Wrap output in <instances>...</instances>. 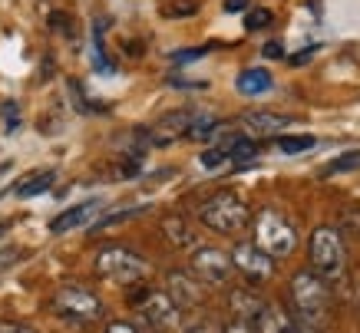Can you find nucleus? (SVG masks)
Returning a JSON list of instances; mask_svg holds the SVG:
<instances>
[{"label": "nucleus", "mask_w": 360, "mask_h": 333, "mask_svg": "<svg viewBox=\"0 0 360 333\" xmlns=\"http://www.w3.org/2000/svg\"><path fill=\"white\" fill-rule=\"evenodd\" d=\"M99 278L106 280H120V284H136V280H146L149 274V261L139 258L136 251L122 244H106L93 261Z\"/></svg>", "instance_id": "5"}, {"label": "nucleus", "mask_w": 360, "mask_h": 333, "mask_svg": "<svg viewBox=\"0 0 360 333\" xmlns=\"http://www.w3.org/2000/svg\"><path fill=\"white\" fill-rule=\"evenodd\" d=\"M262 53L268 56V60H281V56H284V46L281 44H264Z\"/></svg>", "instance_id": "31"}, {"label": "nucleus", "mask_w": 360, "mask_h": 333, "mask_svg": "<svg viewBox=\"0 0 360 333\" xmlns=\"http://www.w3.org/2000/svg\"><path fill=\"white\" fill-rule=\"evenodd\" d=\"M229 258H231V268L238 270L248 284H264V280H271L274 264H278V261L268 258L262 247L251 244V241H238V244L231 247Z\"/></svg>", "instance_id": "9"}, {"label": "nucleus", "mask_w": 360, "mask_h": 333, "mask_svg": "<svg viewBox=\"0 0 360 333\" xmlns=\"http://www.w3.org/2000/svg\"><path fill=\"white\" fill-rule=\"evenodd\" d=\"M354 169H360V149H347L340 152L338 159H330L324 175H344V172H354Z\"/></svg>", "instance_id": "20"}, {"label": "nucleus", "mask_w": 360, "mask_h": 333, "mask_svg": "<svg viewBox=\"0 0 360 333\" xmlns=\"http://www.w3.org/2000/svg\"><path fill=\"white\" fill-rule=\"evenodd\" d=\"M208 53V46H198V50H179V53H172L175 63H186V60H202V56Z\"/></svg>", "instance_id": "27"}, {"label": "nucleus", "mask_w": 360, "mask_h": 333, "mask_svg": "<svg viewBox=\"0 0 360 333\" xmlns=\"http://www.w3.org/2000/svg\"><path fill=\"white\" fill-rule=\"evenodd\" d=\"M103 333H139V327H132V323H126V320H112Z\"/></svg>", "instance_id": "29"}, {"label": "nucleus", "mask_w": 360, "mask_h": 333, "mask_svg": "<svg viewBox=\"0 0 360 333\" xmlns=\"http://www.w3.org/2000/svg\"><path fill=\"white\" fill-rule=\"evenodd\" d=\"M142 208H122V211H116V215H106L103 221H96L93 225V231H99V228H112V225H122L126 218H132V215H139Z\"/></svg>", "instance_id": "25"}, {"label": "nucleus", "mask_w": 360, "mask_h": 333, "mask_svg": "<svg viewBox=\"0 0 360 333\" xmlns=\"http://www.w3.org/2000/svg\"><path fill=\"white\" fill-rule=\"evenodd\" d=\"M188 268L195 274L202 284H212V287H221V284H229L235 268H231V258L219 247H205L198 244L192 251V258H188Z\"/></svg>", "instance_id": "8"}, {"label": "nucleus", "mask_w": 360, "mask_h": 333, "mask_svg": "<svg viewBox=\"0 0 360 333\" xmlns=\"http://www.w3.org/2000/svg\"><path fill=\"white\" fill-rule=\"evenodd\" d=\"M262 307H264V301L255 294L251 287H238V290H231V297H229V311H231V317L238 323H255L258 320V313H262Z\"/></svg>", "instance_id": "14"}, {"label": "nucleus", "mask_w": 360, "mask_h": 333, "mask_svg": "<svg viewBox=\"0 0 360 333\" xmlns=\"http://www.w3.org/2000/svg\"><path fill=\"white\" fill-rule=\"evenodd\" d=\"M344 225H347L350 231H357V235H360V208H354V204H347V208H344Z\"/></svg>", "instance_id": "26"}, {"label": "nucleus", "mask_w": 360, "mask_h": 333, "mask_svg": "<svg viewBox=\"0 0 360 333\" xmlns=\"http://www.w3.org/2000/svg\"><path fill=\"white\" fill-rule=\"evenodd\" d=\"M4 112H7V129H17V126H20V116H17V103H7V106H4Z\"/></svg>", "instance_id": "30"}, {"label": "nucleus", "mask_w": 360, "mask_h": 333, "mask_svg": "<svg viewBox=\"0 0 360 333\" xmlns=\"http://www.w3.org/2000/svg\"><path fill=\"white\" fill-rule=\"evenodd\" d=\"M188 119H192V112H186V109L165 112V116L155 122L153 129H146V139H149V145H172V142L186 139Z\"/></svg>", "instance_id": "10"}, {"label": "nucleus", "mask_w": 360, "mask_h": 333, "mask_svg": "<svg viewBox=\"0 0 360 333\" xmlns=\"http://www.w3.org/2000/svg\"><path fill=\"white\" fill-rule=\"evenodd\" d=\"M162 235L169 237V244L179 247V251H195L198 247V235L195 228L182 221V218H165L162 221Z\"/></svg>", "instance_id": "17"}, {"label": "nucleus", "mask_w": 360, "mask_h": 333, "mask_svg": "<svg viewBox=\"0 0 360 333\" xmlns=\"http://www.w3.org/2000/svg\"><path fill=\"white\" fill-rule=\"evenodd\" d=\"M221 126V119L219 116H208V112H198V116L188 119V132H186V139H198V142H208L212 139V132Z\"/></svg>", "instance_id": "19"}, {"label": "nucleus", "mask_w": 360, "mask_h": 333, "mask_svg": "<svg viewBox=\"0 0 360 333\" xmlns=\"http://www.w3.org/2000/svg\"><path fill=\"white\" fill-rule=\"evenodd\" d=\"M99 208H103V202H99V198H89V202H83V204H73V208H66L63 215H56L53 221H50V231H53V235L73 231V228H79V225H86V221H93Z\"/></svg>", "instance_id": "13"}, {"label": "nucleus", "mask_w": 360, "mask_h": 333, "mask_svg": "<svg viewBox=\"0 0 360 333\" xmlns=\"http://www.w3.org/2000/svg\"><path fill=\"white\" fill-rule=\"evenodd\" d=\"M291 116H278V112H245L238 126L248 139H268V136H281Z\"/></svg>", "instance_id": "11"}, {"label": "nucleus", "mask_w": 360, "mask_h": 333, "mask_svg": "<svg viewBox=\"0 0 360 333\" xmlns=\"http://www.w3.org/2000/svg\"><path fill=\"white\" fill-rule=\"evenodd\" d=\"M248 7V0H225V13H238Z\"/></svg>", "instance_id": "32"}, {"label": "nucleus", "mask_w": 360, "mask_h": 333, "mask_svg": "<svg viewBox=\"0 0 360 333\" xmlns=\"http://www.w3.org/2000/svg\"><path fill=\"white\" fill-rule=\"evenodd\" d=\"M202 169H208V172H215V169H221L225 162H231V155H229V149L225 145H215V149H205L202 152Z\"/></svg>", "instance_id": "22"}, {"label": "nucleus", "mask_w": 360, "mask_h": 333, "mask_svg": "<svg viewBox=\"0 0 360 333\" xmlns=\"http://www.w3.org/2000/svg\"><path fill=\"white\" fill-rule=\"evenodd\" d=\"M251 228H255V244L262 247L268 258L284 261L297 251L295 225H291L278 208H262V211L255 215V221H251Z\"/></svg>", "instance_id": "4"}, {"label": "nucleus", "mask_w": 360, "mask_h": 333, "mask_svg": "<svg viewBox=\"0 0 360 333\" xmlns=\"http://www.w3.org/2000/svg\"><path fill=\"white\" fill-rule=\"evenodd\" d=\"M264 27H271V11H264V7H255V11H248V17H245V30H264Z\"/></svg>", "instance_id": "23"}, {"label": "nucleus", "mask_w": 360, "mask_h": 333, "mask_svg": "<svg viewBox=\"0 0 360 333\" xmlns=\"http://www.w3.org/2000/svg\"><path fill=\"white\" fill-rule=\"evenodd\" d=\"M53 311L73 323H93L103 317V301L93 290L70 284V287H60L53 294Z\"/></svg>", "instance_id": "6"}, {"label": "nucleus", "mask_w": 360, "mask_h": 333, "mask_svg": "<svg viewBox=\"0 0 360 333\" xmlns=\"http://www.w3.org/2000/svg\"><path fill=\"white\" fill-rule=\"evenodd\" d=\"M0 333H40L27 327V323H13V320H0Z\"/></svg>", "instance_id": "28"}, {"label": "nucleus", "mask_w": 360, "mask_h": 333, "mask_svg": "<svg viewBox=\"0 0 360 333\" xmlns=\"http://www.w3.org/2000/svg\"><path fill=\"white\" fill-rule=\"evenodd\" d=\"M291 301H295V311H297L295 327L321 333V323H324V313H328V303H330L328 280L317 278L314 270H297L291 278Z\"/></svg>", "instance_id": "1"}, {"label": "nucleus", "mask_w": 360, "mask_h": 333, "mask_svg": "<svg viewBox=\"0 0 360 333\" xmlns=\"http://www.w3.org/2000/svg\"><path fill=\"white\" fill-rule=\"evenodd\" d=\"M225 333H255V330H251L248 323H238V320H231L229 327H225Z\"/></svg>", "instance_id": "33"}, {"label": "nucleus", "mask_w": 360, "mask_h": 333, "mask_svg": "<svg viewBox=\"0 0 360 333\" xmlns=\"http://www.w3.org/2000/svg\"><path fill=\"white\" fill-rule=\"evenodd\" d=\"M271 86H274L271 73L262 70V66H255V70H241L238 79H235V89H238L241 96H264Z\"/></svg>", "instance_id": "18"}, {"label": "nucleus", "mask_w": 360, "mask_h": 333, "mask_svg": "<svg viewBox=\"0 0 360 333\" xmlns=\"http://www.w3.org/2000/svg\"><path fill=\"white\" fill-rule=\"evenodd\" d=\"M307 254H311V270L328 284H338L347 270V247L344 235L334 225H317L307 241Z\"/></svg>", "instance_id": "2"}, {"label": "nucleus", "mask_w": 360, "mask_h": 333, "mask_svg": "<svg viewBox=\"0 0 360 333\" xmlns=\"http://www.w3.org/2000/svg\"><path fill=\"white\" fill-rule=\"evenodd\" d=\"M4 231H7V221H0V235H4Z\"/></svg>", "instance_id": "34"}, {"label": "nucleus", "mask_w": 360, "mask_h": 333, "mask_svg": "<svg viewBox=\"0 0 360 333\" xmlns=\"http://www.w3.org/2000/svg\"><path fill=\"white\" fill-rule=\"evenodd\" d=\"M179 307H195L202 303V287H198L195 274H186V270H169V290H165Z\"/></svg>", "instance_id": "12"}, {"label": "nucleus", "mask_w": 360, "mask_h": 333, "mask_svg": "<svg viewBox=\"0 0 360 333\" xmlns=\"http://www.w3.org/2000/svg\"><path fill=\"white\" fill-rule=\"evenodd\" d=\"M317 145L314 136H278V149L284 155H301V152H311Z\"/></svg>", "instance_id": "21"}, {"label": "nucleus", "mask_w": 360, "mask_h": 333, "mask_svg": "<svg viewBox=\"0 0 360 333\" xmlns=\"http://www.w3.org/2000/svg\"><path fill=\"white\" fill-rule=\"evenodd\" d=\"M195 0H175V4H165V17H192L195 13Z\"/></svg>", "instance_id": "24"}, {"label": "nucleus", "mask_w": 360, "mask_h": 333, "mask_svg": "<svg viewBox=\"0 0 360 333\" xmlns=\"http://www.w3.org/2000/svg\"><path fill=\"white\" fill-rule=\"evenodd\" d=\"M198 221L215 235H241L251 225V208L235 192H215L198 204Z\"/></svg>", "instance_id": "3"}, {"label": "nucleus", "mask_w": 360, "mask_h": 333, "mask_svg": "<svg viewBox=\"0 0 360 333\" xmlns=\"http://www.w3.org/2000/svg\"><path fill=\"white\" fill-rule=\"evenodd\" d=\"M56 182V169H40V172L23 175L20 182L13 185V195L17 198H37V195H46Z\"/></svg>", "instance_id": "16"}, {"label": "nucleus", "mask_w": 360, "mask_h": 333, "mask_svg": "<svg viewBox=\"0 0 360 333\" xmlns=\"http://www.w3.org/2000/svg\"><path fill=\"white\" fill-rule=\"evenodd\" d=\"M136 311H139V317L153 330L159 333H179L182 330V307L165 294V290H146V297H142L139 303H136Z\"/></svg>", "instance_id": "7"}, {"label": "nucleus", "mask_w": 360, "mask_h": 333, "mask_svg": "<svg viewBox=\"0 0 360 333\" xmlns=\"http://www.w3.org/2000/svg\"><path fill=\"white\" fill-rule=\"evenodd\" d=\"M255 333H297L295 320L288 317L284 307H274V303H264L262 313H258V320L251 323Z\"/></svg>", "instance_id": "15"}]
</instances>
